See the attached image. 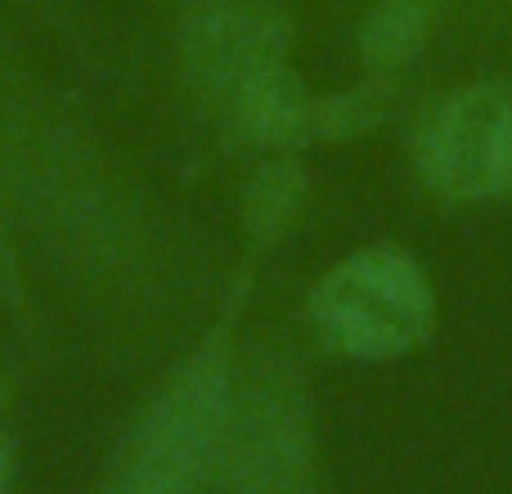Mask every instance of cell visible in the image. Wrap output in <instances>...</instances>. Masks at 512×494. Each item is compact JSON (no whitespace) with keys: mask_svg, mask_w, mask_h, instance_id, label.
<instances>
[{"mask_svg":"<svg viewBox=\"0 0 512 494\" xmlns=\"http://www.w3.org/2000/svg\"><path fill=\"white\" fill-rule=\"evenodd\" d=\"M0 189L54 279L95 315L162 328L198 288V256L95 126L0 45Z\"/></svg>","mask_w":512,"mask_h":494,"instance_id":"1","label":"cell"},{"mask_svg":"<svg viewBox=\"0 0 512 494\" xmlns=\"http://www.w3.org/2000/svg\"><path fill=\"white\" fill-rule=\"evenodd\" d=\"M171 50L189 104L234 144L324 140V99L292 68V23L279 0H176Z\"/></svg>","mask_w":512,"mask_h":494,"instance_id":"2","label":"cell"},{"mask_svg":"<svg viewBox=\"0 0 512 494\" xmlns=\"http://www.w3.org/2000/svg\"><path fill=\"white\" fill-rule=\"evenodd\" d=\"M252 256L221 292L212 324L135 409L122 441L113 445L99 494H207L216 486L225 441H230L234 391H239Z\"/></svg>","mask_w":512,"mask_h":494,"instance_id":"3","label":"cell"},{"mask_svg":"<svg viewBox=\"0 0 512 494\" xmlns=\"http://www.w3.org/2000/svg\"><path fill=\"white\" fill-rule=\"evenodd\" d=\"M225 494H324L310 373L283 328L243 333L239 391L221 477Z\"/></svg>","mask_w":512,"mask_h":494,"instance_id":"4","label":"cell"},{"mask_svg":"<svg viewBox=\"0 0 512 494\" xmlns=\"http://www.w3.org/2000/svg\"><path fill=\"white\" fill-rule=\"evenodd\" d=\"M306 324L319 346L346 360H400L436 328V288L405 247H355L315 279Z\"/></svg>","mask_w":512,"mask_h":494,"instance_id":"5","label":"cell"},{"mask_svg":"<svg viewBox=\"0 0 512 494\" xmlns=\"http://www.w3.org/2000/svg\"><path fill=\"white\" fill-rule=\"evenodd\" d=\"M414 167L436 198H512V86L472 81L436 99L414 126Z\"/></svg>","mask_w":512,"mask_h":494,"instance_id":"6","label":"cell"},{"mask_svg":"<svg viewBox=\"0 0 512 494\" xmlns=\"http://www.w3.org/2000/svg\"><path fill=\"white\" fill-rule=\"evenodd\" d=\"M441 9V0H378L360 27V59L369 77L391 81L396 72H405L423 54Z\"/></svg>","mask_w":512,"mask_h":494,"instance_id":"7","label":"cell"},{"mask_svg":"<svg viewBox=\"0 0 512 494\" xmlns=\"http://www.w3.org/2000/svg\"><path fill=\"white\" fill-rule=\"evenodd\" d=\"M301 167L292 158H274L261 167V176L252 180V203H248V239L252 247L274 243L292 225L301 203Z\"/></svg>","mask_w":512,"mask_h":494,"instance_id":"8","label":"cell"},{"mask_svg":"<svg viewBox=\"0 0 512 494\" xmlns=\"http://www.w3.org/2000/svg\"><path fill=\"white\" fill-rule=\"evenodd\" d=\"M0 494H14V450H9L5 427H0Z\"/></svg>","mask_w":512,"mask_h":494,"instance_id":"9","label":"cell"}]
</instances>
